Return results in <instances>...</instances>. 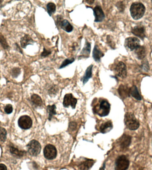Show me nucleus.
Segmentation results:
<instances>
[{
  "mask_svg": "<svg viewBox=\"0 0 152 170\" xmlns=\"http://www.w3.org/2000/svg\"><path fill=\"white\" fill-rule=\"evenodd\" d=\"M2 2V1H1V0H0V4H1V3Z\"/></svg>",
  "mask_w": 152,
  "mask_h": 170,
  "instance_id": "obj_41",
  "label": "nucleus"
},
{
  "mask_svg": "<svg viewBox=\"0 0 152 170\" xmlns=\"http://www.w3.org/2000/svg\"><path fill=\"white\" fill-rule=\"evenodd\" d=\"M45 157L49 160L55 158L57 155V151L55 147L51 144H48L44 149Z\"/></svg>",
  "mask_w": 152,
  "mask_h": 170,
  "instance_id": "obj_6",
  "label": "nucleus"
},
{
  "mask_svg": "<svg viewBox=\"0 0 152 170\" xmlns=\"http://www.w3.org/2000/svg\"><path fill=\"white\" fill-rule=\"evenodd\" d=\"M18 124L21 129L28 130L30 129L32 126V120L31 118L28 116H22L19 119Z\"/></svg>",
  "mask_w": 152,
  "mask_h": 170,
  "instance_id": "obj_8",
  "label": "nucleus"
},
{
  "mask_svg": "<svg viewBox=\"0 0 152 170\" xmlns=\"http://www.w3.org/2000/svg\"><path fill=\"white\" fill-rule=\"evenodd\" d=\"M94 21L95 22H101L105 18L104 12L101 7L97 5L94 8Z\"/></svg>",
  "mask_w": 152,
  "mask_h": 170,
  "instance_id": "obj_11",
  "label": "nucleus"
},
{
  "mask_svg": "<svg viewBox=\"0 0 152 170\" xmlns=\"http://www.w3.org/2000/svg\"><path fill=\"white\" fill-rule=\"evenodd\" d=\"M116 6L117 7L118 9L121 12L124 11V5L123 4L122 2H119L117 3Z\"/></svg>",
  "mask_w": 152,
  "mask_h": 170,
  "instance_id": "obj_33",
  "label": "nucleus"
},
{
  "mask_svg": "<svg viewBox=\"0 0 152 170\" xmlns=\"http://www.w3.org/2000/svg\"><path fill=\"white\" fill-rule=\"evenodd\" d=\"M131 15L134 20H137L141 18L145 13V8L143 4L135 2L132 4L130 8Z\"/></svg>",
  "mask_w": 152,
  "mask_h": 170,
  "instance_id": "obj_1",
  "label": "nucleus"
},
{
  "mask_svg": "<svg viewBox=\"0 0 152 170\" xmlns=\"http://www.w3.org/2000/svg\"><path fill=\"white\" fill-rule=\"evenodd\" d=\"M132 33L135 36L143 39L145 37V29L144 27L141 25H139L134 27L132 28Z\"/></svg>",
  "mask_w": 152,
  "mask_h": 170,
  "instance_id": "obj_14",
  "label": "nucleus"
},
{
  "mask_svg": "<svg viewBox=\"0 0 152 170\" xmlns=\"http://www.w3.org/2000/svg\"><path fill=\"white\" fill-rule=\"evenodd\" d=\"M113 127L112 122L111 121H108L104 124H101L100 127V131L102 133H106L112 130Z\"/></svg>",
  "mask_w": 152,
  "mask_h": 170,
  "instance_id": "obj_21",
  "label": "nucleus"
},
{
  "mask_svg": "<svg viewBox=\"0 0 152 170\" xmlns=\"http://www.w3.org/2000/svg\"><path fill=\"white\" fill-rule=\"evenodd\" d=\"M93 65H90L85 71V74L82 78V82L84 84L88 82L89 80L91 78L92 76V69H93Z\"/></svg>",
  "mask_w": 152,
  "mask_h": 170,
  "instance_id": "obj_20",
  "label": "nucleus"
},
{
  "mask_svg": "<svg viewBox=\"0 0 152 170\" xmlns=\"http://www.w3.org/2000/svg\"><path fill=\"white\" fill-rule=\"evenodd\" d=\"M94 164V160L87 159L83 163H81L80 165V167L81 170H88L93 166Z\"/></svg>",
  "mask_w": 152,
  "mask_h": 170,
  "instance_id": "obj_23",
  "label": "nucleus"
},
{
  "mask_svg": "<svg viewBox=\"0 0 152 170\" xmlns=\"http://www.w3.org/2000/svg\"><path fill=\"white\" fill-rule=\"evenodd\" d=\"M130 95H131L132 97L137 100H141V97L139 93L138 90L136 86L134 85L132 86L131 88L130 89Z\"/></svg>",
  "mask_w": 152,
  "mask_h": 170,
  "instance_id": "obj_22",
  "label": "nucleus"
},
{
  "mask_svg": "<svg viewBox=\"0 0 152 170\" xmlns=\"http://www.w3.org/2000/svg\"><path fill=\"white\" fill-rule=\"evenodd\" d=\"M75 59L74 58H71V59H66L64 60L60 66L59 69H62V68H64L65 66H67L69 65V64H71V63H73Z\"/></svg>",
  "mask_w": 152,
  "mask_h": 170,
  "instance_id": "obj_29",
  "label": "nucleus"
},
{
  "mask_svg": "<svg viewBox=\"0 0 152 170\" xmlns=\"http://www.w3.org/2000/svg\"><path fill=\"white\" fill-rule=\"evenodd\" d=\"M90 51H91V44L88 41L86 42L84 47L81 53V56H80V57H89Z\"/></svg>",
  "mask_w": 152,
  "mask_h": 170,
  "instance_id": "obj_19",
  "label": "nucleus"
},
{
  "mask_svg": "<svg viewBox=\"0 0 152 170\" xmlns=\"http://www.w3.org/2000/svg\"><path fill=\"white\" fill-rule=\"evenodd\" d=\"M28 153L32 156H37L41 151V146L40 143L36 140H32L27 145Z\"/></svg>",
  "mask_w": 152,
  "mask_h": 170,
  "instance_id": "obj_4",
  "label": "nucleus"
},
{
  "mask_svg": "<svg viewBox=\"0 0 152 170\" xmlns=\"http://www.w3.org/2000/svg\"><path fill=\"white\" fill-rule=\"evenodd\" d=\"M115 73L117 76L121 78H125L127 76V69L124 63L120 62L115 68Z\"/></svg>",
  "mask_w": 152,
  "mask_h": 170,
  "instance_id": "obj_10",
  "label": "nucleus"
},
{
  "mask_svg": "<svg viewBox=\"0 0 152 170\" xmlns=\"http://www.w3.org/2000/svg\"><path fill=\"white\" fill-rule=\"evenodd\" d=\"M58 89L56 86H54L49 90V93L50 95H55L58 92Z\"/></svg>",
  "mask_w": 152,
  "mask_h": 170,
  "instance_id": "obj_34",
  "label": "nucleus"
},
{
  "mask_svg": "<svg viewBox=\"0 0 152 170\" xmlns=\"http://www.w3.org/2000/svg\"><path fill=\"white\" fill-rule=\"evenodd\" d=\"M104 54L99 49L97 45L95 46L93 52V58L96 62H99L100 61L101 59L104 56Z\"/></svg>",
  "mask_w": 152,
  "mask_h": 170,
  "instance_id": "obj_16",
  "label": "nucleus"
},
{
  "mask_svg": "<svg viewBox=\"0 0 152 170\" xmlns=\"http://www.w3.org/2000/svg\"><path fill=\"white\" fill-rule=\"evenodd\" d=\"M21 73L20 69L18 68H14L12 70V75L14 78H17Z\"/></svg>",
  "mask_w": 152,
  "mask_h": 170,
  "instance_id": "obj_31",
  "label": "nucleus"
},
{
  "mask_svg": "<svg viewBox=\"0 0 152 170\" xmlns=\"http://www.w3.org/2000/svg\"><path fill=\"white\" fill-rule=\"evenodd\" d=\"M51 53V51L47 50L44 48L43 52L41 53V56L43 57H45L47 56L50 55Z\"/></svg>",
  "mask_w": 152,
  "mask_h": 170,
  "instance_id": "obj_35",
  "label": "nucleus"
},
{
  "mask_svg": "<svg viewBox=\"0 0 152 170\" xmlns=\"http://www.w3.org/2000/svg\"><path fill=\"white\" fill-rule=\"evenodd\" d=\"M94 1H86V2L88 3L89 4H92L94 2Z\"/></svg>",
  "mask_w": 152,
  "mask_h": 170,
  "instance_id": "obj_39",
  "label": "nucleus"
},
{
  "mask_svg": "<svg viewBox=\"0 0 152 170\" xmlns=\"http://www.w3.org/2000/svg\"><path fill=\"white\" fill-rule=\"evenodd\" d=\"M0 43L5 49H7L8 48V45L7 42L4 37L2 35H0Z\"/></svg>",
  "mask_w": 152,
  "mask_h": 170,
  "instance_id": "obj_30",
  "label": "nucleus"
},
{
  "mask_svg": "<svg viewBox=\"0 0 152 170\" xmlns=\"http://www.w3.org/2000/svg\"><path fill=\"white\" fill-rule=\"evenodd\" d=\"M111 110V105L107 101L102 100L100 103L99 110L94 113L98 114L100 117L106 116L109 114Z\"/></svg>",
  "mask_w": 152,
  "mask_h": 170,
  "instance_id": "obj_5",
  "label": "nucleus"
},
{
  "mask_svg": "<svg viewBox=\"0 0 152 170\" xmlns=\"http://www.w3.org/2000/svg\"><path fill=\"white\" fill-rule=\"evenodd\" d=\"M58 22L59 25L63 30L66 31L67 33H70L73 31V27L67 20H62V19L58 18Z\"/></svg>",
  "mask_w": 152,
  "mask_h": 170,
  "instance_id": "obj_13",
  "label": "nucleus"
},
{
  "mask_svg": "<svg viewBox=\"0 0 152 170\" xmlns=\"http://www.w3.org/2000/svg\"><path fill=\"white\" fill-rule=\"evenodd\" d=\"M56 107L55 105H48L47 106V110L48 114V120H51L52 117L56 114L57 113L56 111Z\"/></svg>",
  "mask_w": 152,
  "mask_h": 170,
  "instance_id": "obj_25",
  "label": "nucleus"
},
{
  "mask_svg": "<svg viewBox=\"0 0 152 170\" xmlns=\"http://www.w3.org/2000/svg\"><path fill=\"white\" fill-rule=\"evenodd\" d=\"M10 152L14 156H19V157L22 156L24 155V152L19 151L14 147H11L10 148Z\"/></svg>",
  "mask_w": 152,
  "mask_h": 170,
  "instance_id": "obj_27",
  "label": "nucleus"
},
{
  "mask_svg": "<svg viewBox=\"0 0 152 170\" xmlns=\"http://www.w3.org/2000/svg\"><path fill=\"white\" fill-rule=\"evenodd\" d=\"M119 143L121 148L123 149H126L131 145V137L128 135L124 134L120 138Z\"/></svg>",
  "mask_w": 152,
  "mask_h": 170,
  "instance_id": "obj_12",
  "label": "nucleus"
},
{
  "mask_svg": "<svg viewBox=\"0 0 152 170\" xmlns=\"http://www.w3.org/2000/svg\"><path fill=\"white\" fill-rule=\"evenodd\" d=\"M34 41L32 38L28 35H25L21 40V45L22 48H25L26 46L29 44H33Z\"/></svg>",
  "mask_w": 152,
  "mask_h": 170,
  "instance_id": "obj_17",
  "label": "nucleus"
},
{
  "mask_svg": "<svg viewBox=\"0 0 152 170\" xmlns=\"http://www.w3.org/2000/svg\"><path fill=\"white\" fill-rule=\"evenodd\" d=\"M129 165L130 162L127 157L124 155L120 156L116 160L115 170H126Z\"/></svg>",
  "mask_w": 152,
  "mask_h": 170,
  "instance_id": "obj_3",
  "label": "nucleus"
},
{
  "mask_svg": "<svg viewBox=\"0 0 152 170\" xmlns=\"http://www.w3.org/2000/svg\"><path fill=\"white\" fill-rule=\"evenodd\" d=\"M118 91L120 96L122 99L130 97V89L126 85H121L119 87Z\"/></svg>",
  "mask_w": 152,
  "mask_h": 170,
  "instance_id": "obj_15",
  "label": "nucleus"
},
{
  "mask_svg": "<svg viewBox=\"0 0 152 170\" xmlns=\"http://www.w3.org/2000/svg\"><path fill=\"white\" fill-rule=\"evenodd\" d=\"M76 126H77V124H76V123L74 122H72L69 124V128L72 130H75Z\"/></svg>",
  "mask_w": 152,
  "mask_h": 170,
  "instance_id": "obj_37",
  "label": "nucleus"
},
{
  "mask_svg": "<svg viewBox=\"0 0 152 170\" xmlns=\"http://www.w3.org/2000/svg\"><path fill=\"white\" fill-rule=\"evenodd\" d=\"M31 101L33 104L36 106H41L42 105L43 102L40 97L38 95L34 94L31 97Z\"/></svg>",
  "mask_w": 152,
  "mask_h": 170,
  "instance_id": "obj_24",
  "label": "nucleus"
},
{
  "mask_svg": "<svg viewBox=\"0 0 152 170\" xmlns=\"http://www.w3.org/2000/svg\"><path fill=\"white\" fill-rule=\"evenodd\" d=\"M5 111L7 114H10L13 111V106L10 104H8L6 105L5 108Z\"/></svg>",
  "mask_w": 152,
  "mask_h": 170,
  "instance_id": "obj_32",
  "label": "nucleus"
},
{
  "mask_svg": "<svg viewBox=\"0 0 152 170\" xmlns=\"http://www.w3.org/2000/svg\"><path fill=\"white\" fill-rule=\"evenodd\" d=\"M0 170H7V167L3 164H0Z\"/></svg>",
  "mask_w": 152,
  "mask_h": 170,
  "instance_id": "obj_38",
  "label": "nucleus"
},
{
  "mask_svg": "<svg viewBox=\"0 0 152 170\" xmlns=\"http://www.w3.org/2000/svg\"><path fill=\"white\" fill-rule=\"evenodd\" d=\"M47 12L49 16H52V14L55 12L56 6L54 3H48L47 5Z\"/></svg>",
  "mask_w": 152,
  "mask_h": 170,
  "instance_id": "obj_26",
  "label": "nucleus"
},
{
  "mask_svg": "<svg viewBox=\"0 0 152 170\" xmlns=\"http://www.w3.org/2000/svg\"><path fill=\"white\" fill-rule=\"evenodd\" d=\"M104 166H103V167H102V168H101L100 169V170H104Z\"/></svg>",
  "mask_w": 152,
  "mask_h": 170,
  "instance_id": "obj_40",
  "label": "nucleus"
},
{
  "mask_svg": "<svg viewBox=\"0 0 152 170\" xmlns=\"http://www.w3.org/2000/svg\"><path fill=\"white\" fill-rule=\"evenodd\" d=\"M124 121L127 128L131 130H136L139 127V122L134 115L131 113H127L125 114Z\"/></svg>",
  "mask_w": 152,
  "mask_h": 170,
  "instance_id": "obj_2",
  "label": "nucleus"
},
{
  "mask_svg": "<svg viewBox=\"0 0 152 170\" xmlns=\"http://www.w3.org/2000/svg\"><path fill=\"white\" fill-rule=\"evenodd\" d=\"M7 132L4 128L0 127V140L2 142H4L6 139Z\"/></svg>",
  "mask_w": 152,
  "mask_h": 170,
  "instance_id": "obj_28",
  "label": "nucleus"
},
{
  "mask_svg": "<svg viewBox=\"0 0 152 170\" xmlns=\"http://www.w3.org/2000/svg\"><path fill=\"white\" fill-rule=\"evenodd\" d=\"M135 50V54L137 59H142L145 57L146 51L144 47L140 46Z\"/></svg>",
  "mask_w": 152,
  "mask_h": 170,
  "instance_id": "obj_18",
  "label": "nucleus"
},
{
  "mask_svg": "<svg viewBox=\"0 0 152 170\" xmlns=\"http://www.w3.org/2000/svg\"><path fill=\"white\" fill-rule=\"evenodd\" d=\"M111 37L110 36H107V40L108 43H109V45L111 46V47L114 48V43H113V40L111 39Z\"/></svg>",
  "mask_w": 152,
  "mask_h": 170,
  "instance_id": "obj_36",
  "label": "nucleus"
},
{
  "mask_svg": "<svg viewBox=\"0 0 152 170\" xmlns=\"http://www.w3.org/2000/svg\"><path fill=\"white\" fill-rule=\"evenodd\" d=\"M124 45L131 51H133L140 46V41L137 38L130 37L126 39Z\"/></svg>",
  "mask_w": 152,
  "mask_h": 170,
  "instance_id": "obj_7",
  "label": "nucleus"
},
{
  "mask_svg": "<svg viewBox=\"0 0 152 170\" xmlns=\"http://www.w3.org/2000/svg\"><path fill=\"white\" fill-rule=\"evenodd\" d=\"M77 103V99L73 96L71 94H66L64 98V106L65 107H68L71 106L73 109H75Z\"/></svg>",
  "mask_w": 152,
  "mask_h": 170,
  "instance_id": "obj_9",
  "label": "nucleus"
}]
</instances>
